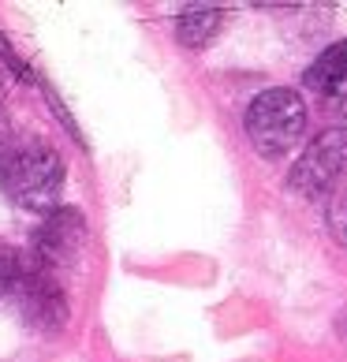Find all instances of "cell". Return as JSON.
Segmentation results:
<instances>
[{"mask_svg": "<svg viewBox=\"0 0 347 362\" xmlns=\"http://www.w3.org/2000/svg\"><path fill=\"white\" fill-rule=\"evenodd\" d=\"M83 247H86V217L78 209L60 206V209H52L42 221V228L34 232L30 258L57 273L64 265H71L78 254H83Z\"/></svg>", "mask_w": 347, "mask_h": 362, "instance_id": "5", "label": "cell"}, {"mask_svg": "<svg viewBox=\"0 0 347 362\" xmlns=\"http://www.w3.org/2000/svg\"><path fill=\"white\" fill-rule=\"evenodd\" d=\"M23 258H26V250L0 247V295L11 291V284H16V276H19V269H23Z\"/></svg>", "mask_w": 347, "mask_h": 362, "instance_id": "9", "label": "cell"}, {"mask_svg": "<svg viewBox=\"0 0 347 362\" xmlns=\"http://www.w3.org/2000/svg\"><path fill=\"white\" fill-rule=\"evenodd\" d=\"M224 26V11L220 8H187L176 19V37L183 49H206L217 30Z\"/></svg>", "mask_w": 347, "mask_h": 362, "instance_id": "7", "label": "cell"}, {"mask_svg": "<svg viewBox=\"0 0 347 362\" xmlns=\"http://www.w3.org/2000/svg\"><path fill=\"white\" fill-rule=\"evenodd\" d=\"M8 295L16 299L26 325H34L42 332H57V329H64V321H68V299H64V291L57 284V273L45 269L42 262H34L30 250H26L23 269H19Z\"/></svg>", "mask_w": 347, "mask_h": 362, "instance_id": "4", "label": "cell"}, {"mask_svg": "<svg viewBox=\"0 0 347 362\" xmlns=\"http://www.w3.org/2000/svg\"><path fill=\"white\" fill-rule=\"evenodd\" d=\"M347 172V131L329 127L322 131L295 160V168L288 172V191L299 198H322L336 191V183Z\"/></svg>", "mask_w": 347, "mask_h": 362, "instance_id": "3", "label": "cell"}, {"mask_svg": "<svg viewBox=\"0 0 347 362\" xmlns=\"http://www.w3.org/2000/svg\"><path fill=\"white\" fill-rule=\"evenodd\" d=\"M325 221H329V232L336 235V243L347 247V191H332L325 206Z\"/></svg>", "mask_w": 347, "mask_h": 362, "instance_id": "8", "label": "cell"}, {"mask_svg": "<svg viewBox=\"0 0 347 362\" xmlns=\"http://www.w3.org/2000/svg\"><path fill=\"white\" fill-rule=\"evenodd\" d=\"M0 101H4V71H0Z\"/></svg>", "mask_w": 347, "mask_h": 362, "instance_id": "11", "label": "cell"}, {"mask_svg": "<svg viewBox=\"0 0 347 362\" xmlns=\"http://www.w3.org/2000/svg\"><path fill=\"white\" fill-rule=\"evenodd\" d=\"M0 187L19 209L49 213L60 209L64 160L49 142H8L0 150Z\"/></svg>", "mask_w": 347, "mask_h": 362, "instance_id": "1", "label": "cell"}, {"mask_svg": "<svg viewBox=\"0 0 347 362\" xmlns=\"http://www.w3.org/2000/svg\"><path fill=\"white\" fill-rule=\"evenodd\" d=\"M247 139L250 146L261 153V157H284L291 146L302 139L306 131V105L295 90L288 86H273V90H261L247 109Z\"/></svg>", "mask_w": 347, "mask_h": 362, "instance_id": "2", "label": "cell"}, {"mask_svg": "<svg viewBox=\"0 0 347 362\" xmlns=\"http://www.w3.org/2000/svg\"><path fill=\"white\" fill-rule=\"evenodd\" d=\"M343 78H347V42H336V45H329L310 68H306L302 83H306V90H310L317 101H322L343 83Z\"/></svg>", "mask_w": 347, "mask_h": 362, "instance_id": "6", "label": "cell"}, {"mask_svg": "<svg viewBox=\"0 0 347 362\" xmlns=\"http://www.w3.org/2000/svg\"><path fill=\"white\" fill-rule=\"evenodd\" d=\"M322 105H325V112H332V116H347V78L329 93V98H322Z\"/></svg>", "mask_w": 347, "mask_h": 362, "instance_id": "10", "label": "cell"}]
</instances>
